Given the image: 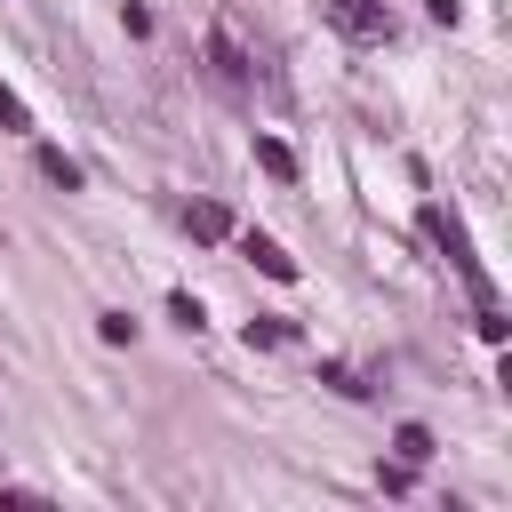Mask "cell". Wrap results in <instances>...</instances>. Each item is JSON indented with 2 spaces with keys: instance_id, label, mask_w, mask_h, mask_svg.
<instances>
[{
  "instance_id": "obj_1",
  "label": "cell",
  "mask_w": 512,
  "mask_h": 512,
  "mask_svg": "<svg viewBox=\"0 0 512 512\" xmlns=\"http://www.w3.org/2000/svg\"><path fill=\"white\" fill-rule=\"evenodd\" d=\"M424 232L448 248V264H456V280L472 288V304H496V288H488V272H480V256H472V240H464V224H456V208H424Z\"/></svg>"
},
{
  "instance_id": "obj_2",
  "label": "cell",
  "mask_w": 512,
  "mask_h": 512,
  "mask_svg": "<svg viewBox=\"0 0 512 512\" xmlns=\"http://www.w3.org/2000/svg\"><path fill=\"white\" fill-rule=\"evenodd\" d=\"M320 16H328L344 40H368V48L392 40V8H384V0H320Z\"/></svg>"
},
{
  "instance_id": "obj_3",
  "label": "cell",
  "mask_w": 512,
  "mask_h": 512,
  "mask_svg": "<svg viewBox=\"0 0 512 512\" xmlns=\"http://www.w3.org/2000/svg\"><path fill=\"white\" fill-rule=\"evenodd\" d=\"M208 64H216V80H224V88H248V56H240L232 24H216V32H208Z\"/></svg>"
},
{
  "instance_id": "obj_4",
  "label": "cell",
  "mask_w": 512,
  "mask_h": 512,
  "mask_svg": "<svg viewBox=\"0 0 512 512\" xmlns=\"http://www.w3.org/2000/svg\"><path fill=\"white\" fill-rule=\"evenodd\" d=\"M240 256H248L264 280H296V256H288L280 240H264V232H248V240H240Z\"/></svg>"
},
{
  "instance_id": "obj_5",
  "label": "cell",
  "mask_w": 512,
  "mask_h": 512,
  "mask_svg": "<svg viewBox=\"0 0 512 512\" xmlns=\"http://www.w3.org/2000/svg\"><path fill=\"white\" fill-rule=\"evenodd\" d=\"M184 224H192V240H232V216H224L216 200H192V208H184Z\"/></svg>"
},
{
  "instance_id": "obj_6",
  "label": "cell",
  "mask_w": 512,
  "mask_h": 512,
  "mask_svg": "<svg viewBox=\"0 0 512 512\" xmlns=\"http://www.w3.org/2000/svg\"><path fill=\"white\" fill-rule=\"evenodd\" d=\"M256 168H264V176H280V184H288V176H296V152H288V144H280V136H256Z\"/></svg>"
},
{
  "instance_id": "obj_7",
  "label": "cell",
  "mask_w": 512,
  "mask_h": 512,
  "mask_svg": "<svg viewBox=\"0 0 512 512\" xmlns=\"http://www.w3.org/2000/svg\"><path fill=\"white\" fill-rule=\"evenodd\" d=\"M40 176H48V184H64V192H80V160H64L56 144H40Z\"/></svg>"
},
{
  "instance_id": "obj_8",
  "label": "cell",
  "mask_w": 512,
  "mask_h": 512,
  "mask_svg": "<svg viewBox=\"0 0 512 512\" xmlns=\"http://www.w3.org/2000/svg\"><path fill=\"white\" fill-rule=\"evenodd\" d=\"M392 456H400V464H424V456H432V432H424V424H400V432H392Z\"/></svg>"
},
{
  "instance_id": "obj_9",
  "label": "cell",
  "mask_w": 512,
  "mask_h": 512,
  "mask_svg": "<svg viewBox=\"0 0 512 512\" xmlns=\"http://www.w3.org/2000/svg\"><path fill=\"white\" fill-rule=\"evenodd\" d=\"M0 128H16V136H32V112H24V96L0 80Z\"/></svg>"
},
{
  "instance_id": "obj_10",
  "label": "cell",
  "mask_w": 512,
  "mask_h": 512,
  "mask_svg": "<svg viewBox=\"0 0 512 512\" xmlns=\"http://www.w3.org/2000/svg\"><path fill=\"white\" fill-rule=\"evenodd\" d=\"M248 344H288V320H280V312H256V320H248Z\"/></svg>"
},
{
  "instance_id": "obj_11",
  "label": "cell",
  "mask_w": 512,
  "mask_h": 512,
  "mask_svg": "<svg viewBox=\"0 0 512 512\" xmlns=\"http://www.w3.org/2000/svg\"><path fill=\"white\" fill-rule=\"evenodd\" d=\"M168 320H176V328H200V296L176 288V296H168Z\"/></svg>"
},
{
  "instance_id": "obj_12",
  "label": "cell",
  "mask_w": 512,
  "mask_h": 512,
  "mask_svg": "<svg viewBox=\"0 0 512 512\" xmlns=\"http://www.w3.org/2000/svg\"><path fill=\"white\" fill-rule=\"evenodd\" d=\"M96 336H104V344H128L136 320H128V312H96Z\"/></svg>"
},
{
  "instance_id": "obj_13",
  "label": "cell",
  "mask_w": 512,
  "mask_h": 512,
  "mask_svg": "<svg viewBox=\"0 0 512 512\" xmlns=\"http://www.w3.org/2000/svg\"><path fill=\"white\" fill-rule=\"evenodd\" d=\"M376 480H384V496H408V488H416V464H400V456H392Z\"/></svg>"
},
{
  "instance_id": "obj_14",
  "label": "cell",
  "mask_w": 512,
  "mask_h": 512,
  "mask_svg": "<svg viewBox=\"0 0 512 512\" xmlns=\"http://www.w3.org/2000/svg\"><path fill=\"white\" fill-rule=\"evenodd\" d=\"M432 8V24H456V0H424Z\"/></svg>"
}]
</instances>
